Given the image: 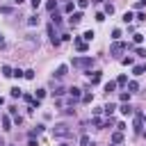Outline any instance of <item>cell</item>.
Masks as SVG:
<instances>
[{"label": "cell", "instance_id": "33", "mask_svg": "<svg viewBox=\"0 0 146 146\" xmlns=\"http://www.w3.org/2000/svg\"><path fill=\"white\" fill-rule=\"evenodd\" d=\"M46 9H48V11H55V9H57V0H50V2L46 5Z\"/></svg>", "mask_w": 146, "mask_h": 146}, {"label": "cell", "instance_id": "48", "mask_svg": "<svg viewBox=\"0 0 146 146\" xmlns=\"http://www.w3.org/2000/svg\"><path fill=\"white\" fill-rule=\"evenodd\" d=\"M5 46V36H2V32H0V48Z\"/></svg>", "mask_w": 146, "mask_h": 146}, {"label": "cell", "instance_id": "34", "mask_svg": "<svg viewBox=\"0 0 146 146\" xmlns=\"http://www.w3.org/2000/svg\"><path fill=\"white\" fill-rule=\"evenodd\" d=\"M73 7H75L73 2H66V5H64V14H73Z\"/></svg>", "mask_w": 146, "mask_h": 146}, {"label": "cell", "instance_id": "43", "mask_svg": "<svg viewBox=\"0 0 146 146\" xmlns=\"http://www.w3.org/2000/svg\"><path fill=\"white\" fill-rule=\"evenodd\" d=\"M14 78H18V80H21V78H23V71H21V68H14Z\"/></svg>", "mask_w": 146, "mask_h": 146}, {"label": "cell", "instance_id": "2", "mask_svg": "<svg viewBox=\"0 0 146 146\" xmlns=\"http://www.w3.org/2000/svg\"><path fill=\"white\" fill-rule=\"evenodd\" d=\"M128 48H132V46H130V43H123V41H114V43L110 46V55H112V57H121Z\"/></svg>", "mask_w": 146, "mask_h": 146}, {"label": "cell", "instance_id": "19", "mask_svg": "<svg viewBox=\"0 0 146 146\" xmlns=\"http://www.w3.org/2000/svg\"><path fill=\"white\" fill-rule=\"evenodd\" d=\"M132 50H135L137 57H146V48H141V46H132Z\"/></svg>", "mask_w": 146, "mask_h": 146}, {"label": "cell", "instance_id": "6", "mask_svg": "<svg viewBox=\"0 0 146 146\" xmlns=\"http://www.w3.org/2000/svg\"><path fill=\"white\" fill-rule=\"evenodd\" d=\"M66 94H68V96H71L75 103L82 98V89H80V87H71V89H66Z\"/></svg>", "mask_w": 146, "mask_h": 146}, {"label": "cell", "instance_id": "9", "mask_svg": "<svg viewBox=\"0 0 146 146\" xmlns=\"http://www.w3.org/2000/svg\"><path fill=\"white\" fill-rule=\"evenodd\" d=\"M66 73H68V66H66V64H62V66H57V68H55V78H57V80H62Z\"/></svg>", "mask_w": 146, "mask_h": 146}, {"label": "cell", "instance_id": "4", "mask_svg": "<svg viewBox=\"0 0 146 146\" xmlns=\"http://www.w3.org/2000/svg\"><path fill=\"white\" fill-rule=\"evenodd\" d=\"M144 121H146V116L141 114V112H135V121H132V130L139 135L141 130H144Z\"/></svg>", "mask_w": 146, "mask_h": 146}, {"label": "cell", "instance_id": "7", "mask_svg": "<svg viewBox=\"0 0 146 146\" xmlns=\"http://www.w3.org/2000/svg\"><path fill=\"white\" fill-rule=\"evenodd\" d=\"M119 112H121L123 116H132V114H135V107H132L130 103H121V107H119Z\"/></svg>", "mask_w": 146, "mask_h": 146}, {"label": "cell", "instance_id": "29", "mask_svg": "<svg viewBox=\"0 0 146 146\" xmlns=\"http://www.w3.org/2000/svg\"><path fill=\"white\" fill-rule=\"evenodd\" d=\"M23 78H27V80H34V68H27V71H23Z\"/></svg>", "mask_w": 146, "mask_h": 146}, {"label": "cell", "instance_id": "5", "mask_svg": "<svg viewBox=\"0 0 146 146\" xmlns=\"http://www.w3.org/2000/svg\"><path fill=\"white\" fill-rule=\"evenodd\" d=\"M73 43H75V50H78V52H87V50H89L87 41H82V39H78V36H73Z\"/></svg>", "mask_w": 146, "mask_h": 146}, {"label": "cell", "instance_id": "31", "mask_svg": "<svg viewBox=\"0 0 146 146\" xmlns=\"http://www.w3.org/2000/svg\"><path fill=\"white\" fill-rule=\"evenodd\" d=\"M119 100H121V103H128V100H130V91H121Z\"/></svg>", "mask_w": 146, "mask_h": 146}, {"label": "cell", "instance_id": "35", "mask_svg": "<svg viewBox=\"0 0 146 146\" xmlns=\"http://www.w3.org/2000/svg\"><path fill=\"white\" fill-rule=\"evenodd\" d=\"M112 125H114V119H112V116H107V119L103 121V128H112Z\"/></svg>", "mask_w": 146, "mask_h": 146}, {"label": "cell", "instance_id": "14", "mask_svg": "<svg viewBox=\"0 0 146 146\" xmlns=\"http://www.w3.org/2000/svg\"><path fill=\"white\" fill-rule=\"evenodd\" d=\"M64 94H66V89H64L62 84H57V87H55V91H52V98H59V96H64Z\"/></svg>", "mask_w": 146, "mask_h": 146}, {"label": "cell", "instance_id": "50", "mask_svg": "<svg viewBox=\"0 0 146 146\" xmlns=\"http://www.w3.org/2000/svg\"><path fill=\"white\" fill-rule=\"evenodd\" d=\"M2 105H5V98H2V96H0V107H2Z\"/></svg>", "mask_w": 146, "mask_h": 146}, {"label": "cell", "instance_id": "11", "mask_svg": "<svg viewBox=\"0 0 146 146\" xmlns=\"http://www.w3.org/2000/svg\"><path fill=\"white\" fill-rule=\"evenodd\" d=\"M11 123H14L11 116L9 114H2V130H11Z\"/></svg>", "mask_w": 146, "mask_h": 146}, {"label": "cell", "instance_id": "53", "mask_svg": "<svg viewBox=\"0 0 146 146\" xmlns=\"http://www.w3.org/2000/svg\"><path fill=\"white\" fill-rule=\"evenodd\" d=\"M91 2H96V5H100V2H103V0H91Z\"/></svg>", "mask_w": 146, "mask_h": 146}, {"label": "cell", "instance_id": "12", "mask_svg": "<svg viewBox=\"0 0 146 146\" xmlns=\"http://www.w3.org/2000/svg\"><path fill=\"white\" fill-rule=\"evenodd\" d=\"M146 73V64H137V66H132V75H144Z\"/></svg>", "mask_w": 146, "mask_h": 146}, {"label": "cell", "instance_id": "28", "mask_svg": "<svg viewBox=\"0 0 146 146\" xmlns=\"http://www.w3.org/2000/svg\"><path fill=\"white\" fill-rule=\"evenodd\" d=\"M121 64H123V66H135V59H132V57H123Z\"/></svg>", "mask_w": 146, "mask_h": 146}, {"label": "cell", "instance_id": "23", "mask_svg": "<svg viewBox=\"0 0 146 146\" xmlns=\"http://www.w3.org/2000/svg\"><path fill=\"white\" fill-rule=\"evenodd\" d=\"M91 125H94V128H98V130H103V119L94 116V119H91Z\"/></svg>", "mask_w": 146, "mask_h": 146}, {"label": "cell", "instance_id": "17", "mask_svg": "<svg viewBox=\"0 0 146 146\" xmlns=\"http://www.w3.org/2000/svg\"><path fill=\"white\" fill-rule=\"evenodd\" d=\"M0 71H2V75H5V78H11V75H14V68H11V66H7V64H5Z\"/></svg>", "mask_w": 146, "mask_h": 146}, {"label": "cell", "instance_id": "40", "mask_svg": "<svg viewBox=\"0 0 146 146\" xmlns=\"http://www.w3.org/2000/svg\"><path fill=\"white\" fill-rule=\"evenodd\" d=\"M36 98L43 100V98H46V89H36Z\"/></svg>", "mask_w": 146, "mask_h": 146}, {"label": "cell", "instance_id": "10", "mask_svg": "<svg viewBox=\"0 0 146 146\" xmlns=\"http://www.w3.org/2000/svg\"><path fill=\"white\" fill-rule=\"evenodd\" d=\"M100 80H103V73H100V71H94V73L89 75V82H91V84H98Z\"/></svg>", "mask_w": 146, "mask_h": 146}, {"label": "cell", "instance_id": "3", "mask_svg": "<svg viewBox=\"0 0 146 146\" xmlns=\"http://www.w3.org/2000/svg\"><path fill=\"white\" fill-rule=\"evenodd\" d=\"M73 66H75V68L91 71V66H94V57H73Z\"/></svg>", "mask_w": 146, "mask_h": 146}, {"label": "cell", "instance_id": "13", "mask_svg": "<svg viewBox=\"0 0 146 146\" xmlns=\"http://www.w3.org/2000/svg\"><path fill=\"white\" fill-rule=\"evenodd\" d=\"M121 141H123V132H121V130L112 132V144H121Z\"/></svg>", "mask_w": 146, "mask_h": 146}, {"label": "cell", "instance_id": "18", "mask_svg": "<svg viewBox=\"0 0 146 146\" xmlns=\"http://www.w3.org/2000/svg\"><path fill=\"white\" fill-rule=\"evenodd\" d=\"M128 91H130V94H137V91H139V84H137L135 80H130V82H128Z\"/></svg>", "mask_w": 146, "mask_h": 146}, {"label": "cell", "instance_id": "47", "mask_svg": "<svg viewBox=\"0 0 146 146\" xmlns=\"http://www.w3.org/2000/svg\"><path fill=\"white\" fill-rule=\"evenodd\" d=\"M30 2H32V7H34V9H39V5H41V0H30Z\"/></svg>", "mask_w": 146, "mask_h": 146}, {"label": "cell", "instance_id": "27", "mask_svg": "<svg viewBox=\"0 0 146 146\" xmlns=\"http://www.w3.org/2000/svg\"><path fill=\"white\" fill-rule=\"evenodd\" d=\"M27 25H30V27L39 25V16H30V18H27Z\"/></svg>", "mask_w": 146, "mask_h": 146}, {"label": "cell", "instance_id": "21", "mask_svg": "<svg viewBox=\"0 0 146 146\" xmlns=\"http://www.w3.org/2000/svg\"><path fill=\"white\" fill-rule=\"evenodd\" d=\"M132 41H135V46H139V43H144V34H139V32H135V34H132Z\"/></svg>", "mask_w": 146, "mask_h": 146}, {"label": "cell", "instance_id": "49", "mask_svg": "<svg viewBox=\"0 0 146 146\" xmlns=\"http://www.w3.org/2000/svg\"><path fill=\"white\" fill-rule=\"evenodd\" d=\"M11 2H14V5H21V2H23V0H11Z\"/></svg>", "mask_w": 146, "mask_h": 146}, {"label": "cell", "instance_id": "16", "mask_svg": "<svg viewBox=\"0 0 146 146\" xmlns=\"http://www.w3.org/2000/svg\"><path fill=\"white\" fill-rule=\"evenodd\" d=\"M114 110H116V105H114V103H107V105L103 107V112H105L107 116H112V114H114Z\"/></svg>", "mask_w": 146, "mask_h": 146}, {"label": "cell", "instance_id": "26", "mask_svg": "<svg viewBox=\"0 0 146 146\" xmlns=\"http://www.w3.org/2000/svg\"><path fill=\"white\" fill-rule=\"evenodd\" d=\"M132 18H135V16H132V11H125V14H123V23H125V25H128V23H132Z\"/></svg>", "mask_w": 146, "mask_h": 146}, {"label": "cell", "instance_id": "30", "mask_svg": "<svg viewBox=\"0 0 146 146\" xmlns=\"http://www.w3.org/2000/svg\"><path fill=\"white\" fill-rule=\"evenodd\" d=\"M114 89H116V82H105V91L107 94H112Z\"/></svg>", "mask_w": 146, "mask_h": 146}, {"label": "cell", "instance_id": "46", "mask_svg": "<svg viewBox=\"0 0 146 146\" xmlns=\"http://www.w3.org/2000/svg\"><path fill=\"white\" fill-rule=\"evenodd\" d=\"M141 7H146V0H137V5H135V9H141Z\"/></svg>", "mask_w": 146, "mask_h": 146}, {"label": "cell", "instance_id": "38", "mask_svg": "<svg viewBox=\"0 0 146 146\" xmlns=\"http://www.w3.org/2000/svg\"><path fill=\"white\" fill-rule=\"evenodd\" d=\"M112 39H114V41H119V39H121V30H119V27H116V30H112Z\"/></svg>", "mask_w": 146, "mask_h": 146}, {"label": "cell", "instance_id": "24", "mask_svg": "<svg viewBox=\"0 0 146 146\" xmlns=\"http://www.w3.org/2000/svg\"><path fill=\"white\" fill-rule=\"evenodd\" d=\"M94 36H96V32H94V30H87V32L82 34V39H84V41H91Z\"/></svg>", "mask_w": 146, "mask_h": 146}, {"label": "cell", "instance_id": "51", "mask_svg": "<svg viewBox=\"0 0 146 146\" xmlns=\"http://www.w3.org/2000/svg\"><path fill=\"white\" fill-rule=\"evenodd\" d=\"M59 146H71V144H68V141H62V144H59Z\"/></svg>", "mask_w": 146, "mask_h": 146}, {"label": "cell", "instance_id": "42", "mask_svg": "<svg viewBox=\"0 0 146 146\" xmlns=\"http://www.w3.org/2000/svg\"><path fill=\"white\" fill-rule=\"evenodd\" d=\"M96 21H98V23H103V21H105V14H103V11H98V14H96Z\"/></svg>", "mask_w": 146, "mask_h": 146}, {"label": "cell", "instance_id": "22", "mask_svg": "<svg viewBox=\"0 0 146 146\" xmlns=\"http://www.w3.org/2000/svg\"><path fill=\"white\" fill-rule=\"evenodd\" d=\"M9 91H11V98H21L23 96V89H18V87H11Z\"/></svg>", "mask_w": 146, "mask_h": 146}, {"label": "cell", "instance_id": "8", "mask_svg": "<svg viewBox=\"0 0 146 146\" xmlns=\"http://www.w3.org/2000/svg\"><path fill=\"white\" fill-rule=\"evenodd\" d=\"M68 16H71V18H68V23H71V25H78V23L84 18V16H82V9H80V11H73V14H68Z\"/></svg>", "mask_w": 146, "mask_h": 146}, {"label": "cell", "instance_id": "15", "mask_svg": "<svg viewBox=\"0 0 146 146\" xmlns=\"http://www.w3.org/2000/svg\"><path fill=\"white\" fill-rule=\"evenodd\" d=\"M84 105H89V103H94V94L91 91H87V94H82V98H80Z\"/></svg>", "mask_w": 146, "mask_h": 146}, {"label": "cell", "instance_id": "55", "mask_svg": "<svg viewBox=\"0 0 146 146\" xmlns=\"http://www.w3.org/2000/svg\"><path fill=\"white\" fill-rule=\"evenodd\" d=\"M141 132H144V135H146V130H141Z\"/></svg>", "mask_w": 146, "mask_h": 146}, {"label": "cell", "instance_id": "1", "mask_svg": "<svg viewBox=\"0 0 146 146\" xmlns=\"http://www.w3.org/2000/svg\"><path fill=\"white\" fill-rule=\"evenodd\" d=\"M52 137H55V139H71V137H73V130H71L66 123H57V125L52 128Z\"/></svg>", "mask_w": 146, "mask_h": 146}, {"label": "cell", "instance_id": "45", "mask_svg": "<svg viewBox=\"0 0 146 146\" xmlns=\"http://www.w3.org/2000/svg\"><path fill=\"white\" fill-rule=\"evenodd\" d=\"M27 146H39V141H36L34 137H30V139H27Z\"/></svg>", "mask_w": 146, "mask_h": 146}, {"label": "cell", "instance_id": "32", "mask_svg": "<svg viewBox=\"0 0 146 146\" xmlns=\"http://www.w3.org/2000/svg\"><path fill=\"white\" fill-rule=\"evenodd\" d=\"M62 114H64V116H71V114H75V110H73V105H68V107H64V110H62Z\"/></svg>", "mask_w": 146, "mask_h": 146}, {"label": "cell", "instance_id": "44", "mask_svg": "<svg viewBox=\"0 0 146 146\" xmlns=\"http://www.w3.org/2000/svg\"><path fill=\"white\" fill-rule=\"evenodd\" d=\"M43 130H46V125H43V123H39V125L34 128V132H36V135H39V132H43Z\"/></svg>", "mask_w": 146, "mask_h": 146}, {"label": "cell", "instance_id": "54", "mask_svg": "<svg viewBox=\"0 0 146 146\" xmlns=\"http://www.w3.org/2000/svg\"><path fill=\"white\" fill-rule=\"evenodd\" d=\"M62 2H68V0H62Z\"/></svg>", "mask_w": 146, "mask_h": 146}, {"label": "cell", "instance_id": "56", "mask_svg": "<svg viewBox=\"0 0 146 146\" xmlns=\"http://www.w3.org/2000/svg\"><path fill=\"white\" fill-rule=\"evenodd\" d=\"M112 146H119V144H112Z\"/></svg>", "mask_w": 146, "mask_h": 146}, {"label": "cell", "instance_id": "25", "mask_svg": "<svg viewBox=\"0 0 146 146\" xmlns=\"http://www.w3.org/2000/svg\"><path fill=\"white\" fill-rule=\"evenodd\" d=\"M123 84H128V75H119L116 78V87H123Z\"/></svg>", "mask_w": 146, "mask_h": 146}, {"label": "cell", "instance_id": "37", "mask_svg": "<svg viewBox=\"0 0 146 146\" xmlns=\"http://www.w3.org/2000/svg\"><path fill=\"white\" fill-rule=\"evenodd\" d=\"M75 5H78L80 9H87V7H89V0H75Z\"/></svg>", "mask_w": 146, "mask_h": 146}, {"label": "cell", "instance_id": "20", "mask_svg": "<svg viewBox=\"0 0 146 146\" xmlns=\"http://www.w3.org/2000/svg\"><path fill=\"white\" fill-rule=\"evenodd\" d=\"M103 14H105V16H112V14H114V5H110V2H107V5L103 7Z\"/></svg>", "mask_w": 146, "mask_h": 146}, {"label": "cell", "instance_id": "52", "mask_svg": "<svg viewBox=\"0 0 146 146\" xmlns=\"http://www.w3.org/2000/svg\"><path fill=\"white\" fill-rule=\"evenodd\" d=\"M0 146H7V144H5V139H2V137H0Z\"/></svg>", "mask_w": 146, "mask_h": 146}, {"label": "cell", "instance_id": "39", "mask_svg": "<svg viewBox=\"0 0 146 146\" xmlns=\"http://www.w3.org/2000/svg\"><path fill=\"white\" fill-rule=\"evenodd\" d=\"M135 21H139V23H144V21H146V14H144V11H139V14L135 16Z\"/></svg>", "mask_w": 146, "mask_h": 146}, {"label": "cell", "instance_id": "36", "mask_svg": "<svg viewBox=\"0 0 146 146\" xmlns=\"http://www.w3.org/2000/svg\"><path fill=\"white\" fill-rule=\"evenodd\" d=\"M89 144H91V139H89L87 135H82V137H80V146H89Z\"/></svg>", "mask_w": 146, "mask_h": 146}, {"label": "cell", "instance_id": "41", "mask_svg": "<svg viewBox=\"0 0 146 146\" xmlns=\"http://www.w3.org/2000/svg\"><path fill=\"white\" fill-rule=\"evenodd\" d=\"M11 11H14V9H11V7H7V5H5V7H0V14H11Z\"/></svg>", "mask_w": 146, "mask_h": 146}]
</instances>
